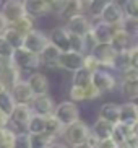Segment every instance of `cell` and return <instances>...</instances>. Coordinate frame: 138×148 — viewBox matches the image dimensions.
<instances>
[{"label":"cell","mask_w":138,"mask_h":148,"mask_svg":"<svg viewBox=\"0 0 138 148\" xmlns=\"http://www.w3.org/2000/svg\"><path fill=\"white\" fill-rule=\"evenodd\" d=\"M44 124H46V116H39V114H31L28 125H26V132L29 135H38L44 134Z\"/></svg>","instance_id":"cell-27"},{"label":"cell","mask_w":138,"mask_h":148,"mask_svg":"<svg viewBox=\"0 0 138 148\" xmlns=\"http://www.w3.org/2000/svg\"><path fill=\"white\" fill-rule=\"evenodd\" d=\"M93 148H120V147H119L112 138H106V140H98V143Z\"/></svg>","instance_id":"cell-44"},{"label":"cell","mask_w":138,"mask_h":148,"mask_svg":"<svg viewBox=\"0 0 138 148\" xmlns=\"http://www.w3.org/2000/svg\"><path fill=\"white\" fill-rule=\"evenodd\" d=\"M31 114L33 111L29 104H15L12 114L8 116V122H12V125L18 132H26V125H28Z\"/></svg>","instance_id":"cell-7"},{"label":"cell","mask_w":138,"mask_h":148,"mask_svg":"<svg viewBox=\"0 0 138 148\" xmlns=\"http://www.w3.org/2000/svg\"><path fill=\"white\" fill-rule=\"evenodd\" d=\"M62 132H64V125L60 124V121L51 114V116H46V124H44V134H47L52 138H57L60 137Z\"/></svg>","instance_id":"cell-26"},{"label":"cell","mask_w":138,"mask_h":148,"mask_svg":"<svg viewBox=\"0 0 138 148\" xmlns=\"http://www.w3.org/2000/svg\"><path fill=\"white\" fill-rule=\"evenodd\" d=\"M15 99H13L12 93H10L8 88H3L2 91H0V111L3 114H7V116H10L13 111V108H15Z\"/></svg>","instance_id":"cell-28"},{"label":"cell","mask_w":138,"mask_h":148,"mask_svg":"<svg viewBox=\"0 0 138 148\" xmlns=\"http://www.w3.org/2000/svg\"><path fill=\"white\" fill-rule=\"evenodd\" d=\"M54 116L65 127V125H70V124L80 121V109H78L77 103H73V101H62L60 104H55Z\"/></svg>","instance_id":"cell-4"},{"label":"cell","mask_w":138,"mask_h":148,"mask_svg":"<svg viewBox=\"0 0 138 148\" xmlns=\"http://www.w3.org/2000/svg\"><path fill=\"white\" fill-rule=\"evenodd\" d=\"M0 3H2V0H0Z\"/></svg>","instance_id":"cell-51"},{"label":"cell","mask_w":138,"mask_h":148,"mask_svg":"<svg viewBox=\"0 0 138 148\" xmlns=\"http://www.w3.org/2000/svg\"><path fill=\"white\" fill-rule=\"evenodd\" d=\"M26 83L29 85L31 91L34 93V96H39V95H47L49 91V80L47 77L41 72H33V73L28 77Z\"/></svg>","instance_id":"cell-19"},{"label":"cell","mask_w":138,"mask_h":148,"mask_svg":"<svg viewBox=\"0 0 138 148\" xmlns=\"http://www.w3.org/2000/svg\"><path fill=\"white\" fill-rule=\"evenodd\" d=\"M124 16H125V15H124L122 5L115 0V2H111V3H107L104 7L102 12L99 13V18H98V20L107 23V25H112V26H119Z\"/></svg>","instance_id":"cell-10"},{"label":"cell","mask_w":138,"mask_h":148,"mask_svg":"<svg viewBox=\"0 0 138 148\" xmlns=\"http://www.w3.org/2000/svg\"><path fill=\"white\" fill-rule=\"evenodd\" d=\"M12 62L20 72H23V70L29 72V70H34L39 67V56L25 47H16L12 54Z\"/></svg>","instance_id":"cell-3"},{"label":"cell","mask_w":138,"mask_h":148,"mask_svg":"<svg viewBox=\"0 0 138 148\" xmlns=\"http://www.w3.org/2000/svg\"><path fill=\"white\" fill-rule=\"evenodd\" d=\"M8 26V23H7V20L3 18V15L0 13V36L3 34V31H5V28Z\"/></svg>","instance_id":"cell-46"},{"label":"cell","mask_w":138,"mask_h":148,"mask_svg":"<svg viewBox=\"0 0 138 148\" xmlns=\"http://www.w3.org/2000/svg\"><path fill=\"white\" fill-rule=\"evenodd\" d=\"M25 13L31 18H41L51 12L46 0H21Z\"/></svg>","instance_id":"cell-18"},{"label":"cell","mask_w":138,"mask_h":148,"mask_svg":"<svg viewBox=\"0 0 138 148\" xmlns=\"http://www.w3.org/2000/svg\"><path fill=\"white\" fill-rule=\"evenodd\" d=\"M91 135L96 137L98 140H106V138H112V132H114V124L104 121V119H99L93 124V127H89Z\"/></svg>","instance_id":"cell-23"},{"label":"cell","mask_w":138,"mask_h":148,"mask_svg":"<svg viewBox=\"0 0 138 148\" xmlns=\"http://www.w3.org/2000/svg\"><path fill=\"white\" fill-rule=\"evenodd\" d=\"M10 26H13L16 31H20L23 36L28 34L31 29H34V18L28 16V15H23L21 18H18L16 21H13Z\"/></svg>","instance_id":"cell-30"},{"label":"cell","mask_w":138,"mask_h":148,"mask_svg":"<svg viewBox=\"0 0 138 148\" xmlns=\"http://www.w3.org/2000/svg\"><path fill=\"white\" fill-rule=\"evenodd\" d=\"M39 56V65H44L47 69H59V56H60V51L52 46L51 42L46 46V47L38 54Z\"/></svg>","instance_id":"cell-17"},{"label":"cell","mask_w":138,"mask_h":148,"mask_svg":"<svg viewBox=\"0 0 138 148\" xmlns=\"http://www.w3.org/2000/svg\"><path fill=\"white\" fill-rule=\"evenodd\" d=\"M81 3L83 5H88V3H89V0H81Z\"/></svg>","instance_id":"cell-49"},{"label":"cell","mask_w":138,"mask_h":148,"mask_svg":"<svg viewBox=\"0 0 138 148\" xmlns=\"http://www.w3.org/2000/svg\"><path fill=\"white\" fill-rule=\"evenodd\" d=\"M8 90L16 104H31V101L34 99V93L31 91V88L26 83V80L20 78L16 83H13Z\"/></svg>","instance_id":"cell-11"},{"label":"cell","mask_w":138,"mask_h":148,"mask_svg":"<svg viewBox=\"0 0 138 148\" xmlns=\"http://www.w3.org/2000/svg\"><path fill=\"white\" fill-rule=\"evenodd\" d=\"M119 108H120V104H117V103H104L99 108V119H104L111 124H117L119 122Z\"/></svg>","instance_id":"cell-25"},{"label":"cell","mask_w":138,"mask_h":148,"mask_svg":"<svg viewBox=\"0 0 138 148\" xmlns=\"http://www.w3.org/2000/svg\"><path fill=\"white\" fill-rule=\"evenodd\" d=\"M111 2H115V0H89L88 7V13L91 18H99V13L102 12V8Z\"/></svg>","instance_id":"cell-34"},{"label":"cell","mask_w":138,"mask_h":148,"mask_svg":"<svg viewBox=\"0 0 138 148\" xmlns=\"http://www.w3.org/2000/svg\"><path fill=\"white\" fill-rule=\"evenodd\" d=\"M128 59H130V69L138 70V47L137 46H132L128 49Z\"/></svg>","instance_id":"cell-41"},{"label":"cell","mask_w":138,"mask_h":148,"mask_svg":"<svg viewBox=\"0 0 138 148\" xmlns=\"http://www.w3.org/2000/svg\"><path fill=\"white\" fill-rule=\"evenodd\" d=\"M111 46H112L114 49H115L117 52H122V51H128L132 46H135L133 42V38L130 34H127L124 29H120V28L117 26L115 31H114L112 38H111Z\"/></svg>","instance_id":"cell-21"},{"label":"cell","mask_w":138,"mask_h":148,"mask_svg":"<svg viewBox=\"0 0 138 148\" xmlns=\"http://www.w3.org/2000/svg\"><path fill=\"white\" fill-rule=\"evenodd\" d=\"M119 28L124 29L127 34H130L135 39L138 36V18L137 16H124L120 25H119Z\"/></svg>","instance_id":"cell-31"},{"label":"cell","mask_w":138,"mask_h":148,"mask_svg":"<svg viewBox=\"0 0 138 148\" xmlns=\"http://www.w3.org/2000/svg\"><path fill=\"white\" fill-rule=\"evenodd\" d=\"M0 13L3 15V18L7 20L8 25L16 21L18 18H21L23 15H26L21 0H5L2 3V7H0Z\"/></svg>","instance_id":"cell-12"},{"label":"cell","mask_w":138,"mask_h":148,"mask_svg":"<svg viewBox=\"0 0 138 148\" xmlns=\"http://www.w3.org/2000/svg\"><path fill=\"white\" fill-rule=\"evenodd\" d=\"M10 130H12V129H8V127H0V143L7 138V135L10 134Z\"/></svg>","instance_id":"cell-45"},{"label":"cell","mask_w":138,"mask_h":148,"mask_svg":"<svg viewBox=\"0 0 138 148\" xmlns=\"http://www.w3.org/2000/svg\"><path fill=\"white\" fill-rule=\"evenodd\" d=\"M29 106L31 111L39 116H51V114H54V109H55V103L49 95L34 96V99L31 101Z\"/></svg>","instance_id":"cell-14"},{"label":"cell","mask_w":138,"mask_h":148,"mask_svg":"<svg viewBox=\"0 0 138 148\" xmlns=\"http://www.w3.org/2000/svg\"><path fill=\"white\" fill-rule=\"evenodd\" d=\"M101 96V93L96 90L93 85H88L86 88H85V101H91V99H96V98H99Z\"/></svg>","instance_id":"cell-42"},{"label":"cell","mask_w":138,"mask_h":148,"mask_svg":"<svg viewBox=\"0 0 138 148\" xmlns=\"http://www.w3.org/2000/svg\"><path fill=\"white\" fill-rule=\"evenodd\" d=\"M91 73L89 70H86L85 67L78 69L73 72V80H72V85L75 86H80V88H86L88 85L91 83Z\"/></svg>","instance_id":"cell-29"},{"label":"cell","mask_w":138,"mask_h":148,"mask_svg":"<svg viewBox=\"0 0 138 148\" xmlns=\"http://www.w3.org/2000/svg\"><path fill=\"white\" fill-rule=\"evenodd\" d=\"M137 135V127H130V125H125L122 122H117L114 124V132H112V140L115 142L117 145H122L125 143L130 137Z\"/></svg>","instance_id":"cell-24"},{"label":"cell","mask_w":138,"mask_h":148,"mask_svg":"<svg viewBox=\"0 0 138 148\" xmlns=\"http://www.w3.org/2000/svg\"><path fill=\"white\" fill-rule=\"evenodd\" d=\"M51 148H72V147H68V145H64V143H57L55 140L52 142V145H51Z\"/></svg>","instance_id":"cell-48"},{"label":"cell","mask_w":138,"mask_h":148,"mask_svg":"<svg viewBox=\"0 0 138 148\" xmlns=\"http://www.w3.org/2000/svg\"><path fill=\"white\" fill-rule=\"evenodd\" d=\"M47 44H49L47 34H44L42 31H39V29H31L29 33L25 34V38H23L21 47L28 49V51H31V52H34V54H39Z\"/></svg>","instance_id":"cell-8"},{"label":"cell","mask_w":138,"mask_h":148,"mask_svg":"<svg viewBox=\"0 0 138 148\" xmlns=\"http://www.w3.org/2000/svg\"><path fill=\"white\" fill-rule=\"evenodd\" d=\"M91 20L85 15H75L70 20H67V31L70 34H77V36H86L91 31Z\"/></svg>","instance_id":"cell-13"},{"label":"cell","mask_w":138,"mask_h":148,"mask_svg":"<svg viewBox=\"0 0 138 148\" xmlns=\"http://www.w3.org/2000/svg\"><path fill=\"white\" fill-rule=\"evenodd\" d=\"M88 54L93 56L96 60H98L99 69H112V64H114V59H115V56H117V51L109 42H96Z\"/></svg>","instance_id":"cell-2"},{"label":"cell","mask_w":138,"mask_h":148,"mask_svg":"<svg viewBox=\"0 0 138 148\" xmlns=\"http://www.w3.org/2000/svg\"><path fill=\"white\" fill-rule=\"evenodd\" d=\"M2 36H3L5 39L8 41L15 49L21 47V46H23V38H25V36H23L20 31H16L13 26H10V25L5 28V31H3V34H2Z\"/></svg>","instance_id":"cell-32"},{"label":"cell","mask_w":138,"mask_h":148,"mask_svg":"<svg viewBox=\"0 0 138 148\" xmlns=\"http://www.w3.org/2000/svg\"><path fill=\"white\" fill-rule=\"evenodd\" d=\"M83 67L86 70H89V72H94V70L99 69V64H98V60H96L93 56H89V54H85V60H83Z\"/></svg>","instance_id":"cell-40"},{"label":"cell","mask_w":138,"mask_h":148,"mask_svg":"<svg viewBox=\"0 0 138 148\" xmlns=\"http://www.w3.org/2000/svg\"><path fill=\"white\" fill-rule=\"evenodd\" d=\"M7 125H8V116L0 111V127H7Z\"/></svg>","instance_id":"cell-47"},{"label":"cell","mask_w":138,"mask_h":148,"mask_svg":"<svg viewBox=\"0 0 138 148\" xmlns=\"http://www.w3.org/2000/svg\"><path fill=\"white\" fill-rule=\"evenodd\" d=\"M83 8H85V5L81 3V0H64L60 10L57 13H59L60 18H64L67 21L72 16H75V15H81Z\"/></svg>","instance_id":"cell-22"},{"label":"cell","mask_w":138,"mask_h":148,"mask_svg":"<svg viewBox=\"0 0 138 148\" xmlns=\"http://www.w3.org/2000/svg\"><path fill=\"white\" fill-rule=\"evenodd\" d=\"M15 135H16V132L10 130V134L7 135V138L0 143V148H15Z\"/></svg>","instance_id":"cell-43"},{"label":"cell","mask_w":138,"mask_h":148,"mask_svg":"<svg viewBox=\"0 0 138 148\" xmlns=\"http://www.w3.org/2000/svg\"><path fill=\"white\" fill-rule=\"evenodd\" d=\"M47 38H49V42H51L52 46H55L60 52L68 51V49H70V33L67 31V28H65V26L54 28Z\"/></svg>","instance_id":"cell-16"},{"label":"cell","mask_w":138,"mask_h":148,"mask_svg":"<svg viewBox=\"0 0 138 148\" xmlns=\"http://www.w3.org/2000/svg\"><path fill=\"white\" fill-rule=\"evenodd\" d=\"M31 138V148H51L52 142L57 138H52L47 134H38V135H29Z\"/></svg>","instance_id":"cell-33"},{"label":"cell","mask_w":138,"mask_h":148,"mask_svg":"<svg viewBox=\"0 0 138 148\" xmlns=\"http://www.w3.org/2000/svg\"><path fill=\"white\" fill-rule=\"evenodd\" d=\"M3 88H5V85H3V83H2V82H0V91H2Z\"/></svg>","instance_id":"cell-50"},{"label":"cell","mask_w":138,"mask_h":148,"mask_svg":"<svg viewBox=\"0 0 138 148\" xmlns=\"http://www.w3.org/2000/svg\"><path fill=\"white\" fill-rule=\"evenodd\" d=\"M62 135H64L67 145L73 148V147H78V145L86 143L89 135H91V130L85 122L77 121L73 124H70V125H65Z\"/></svg>","instance_id":"cell-1"},{"label":"cell","mask_w":138,"mask_h":148,"mask_svg":"<svg viewBox=\"0 0 138 148\" xmlns=\"http://www.w3.org/2000/svg\"><path fill=\"white\" fill-rule=\"evenodd\" d=\"M120 93L128 101H135L138 98V70L137 69H127L125 72H122Z\"/></svg>","instance_id":"cell-5"},{"label":"cell","mask_w":138,"mask_h":148,"mask_svg":"<svg viewBox=\"0 0 138 148\" xmlns=\"http://www.w3.org/2000/svg\"><path fill=\"white\" fill-rule=\"evenodd\" d=\"M122 10H124L125 16L138 18V0H125V3L122 5Z\"/></svg>","instance_id":"cell-37"},{"label":"cell","mask_w":138,"mask_h":148,"mask_svg":"<svg viewBox=\"0 0 138 148\" xmlns=\"http://www.w3.org/2000/svg\"><path fill=\"white\" fill-rule=\"evenodd\" d=\"M115 28L117 26L107 25V23H104L99 20L98 23L91 25V34H93L96 42H111V38H112Z\"/></svg>","instance_id":"cell-20"},{"label":"cell","mask_w":138,"mask_h":148,"mask_svg":"<svg viewBox=\"0 0 138 148\" xmlns=\"http://www.w3.org/2000/svg\"><path fill=\"white\" fill-rule=\"evenodd\" d=\"M83 60H85V54L81 52H75V51H64L59 56V69H64L67 72L73 73L75 70L81 69Z\"/></svg>","instance_id":"cell-9"},{"label":"cell","mask_w":138,"mask_h":148,"mask_svg":"<svg viewBox=\"0 0 138 148\" xmlns=\"http://www.w3.org/2000/svg\"><path fill=\"white\" fill-rule=\"evenodd\" d=\"M119 122L130 127H137L138 124V106L133 101H127L119 108Z\"/></svg>","instance_id":"cell-15"},{"label":"cell","mask_w":138,"mask_h":148,"mask_svg":"<svg viewBox=\"0 0 138 148\" xmlns=\"http://www.w3.org/2000/svg\"><path fill=\"white\" fill-rule=\"evenodd\" d=\"M13 51H15V47L5 39L3 36H0V57L2 59H12Z\"/></svg>","instance_id":"cell-38"},{"label":"cell","mask_w":138,"mask_h":148,"mask_svg":"<svg viewBox=\"0 0 138 148\" xmlns=\"http://www.w3.org/2000/svg\"><path fill=\"white\" fill-rule=\"evenodd\" d=\"M70 51H75V52H86V47H85V39L83 36H77V34H70Z\"/></svg>","instance_id":"cell-35"},{"label":"cell","mask_w":138,"mask_h":148,"mask_svg":"<svg viewBox=\"0 0 138 148\" xmlns=\"http://www.w3.org/2000/svg\"><path fill=\"white\" fill-rule=\"evenodd\" d=\"M68 96H70V101H73V103L85 101V88L72 85V86H70V91H68Z\"/></svg>","instance_id":"cell-39"},{"label":"cell","mask_w":138,"mask_h":148,"mask_svg":"<svg viewBox=\"0 0 138 148\" xmlns=\"http://www.w3.org/2000/svg\"><path fill=\"white\" fill-rule=\"evenodd\" d=\"M15 148H31V138L28 132H16V135H15Z\"/></svg>","instance_id":"cell-36"},{"label":"cell","mask_w":138,"mask_h":148,"mask_svg":"<svg viewBox=\"0 0 138 148\" xmlns=\"http://www.w3.org/2000/svg\"><path fill=\"white\" fill-rule=\"evenodd\" d=\"M91 85L102 95V93L112 91L114 88L117 86V78L109 72V70L98 69L91 73Z\"/></svg>","instance_id":"cell-6"}]
</instances>
